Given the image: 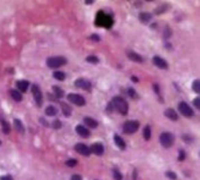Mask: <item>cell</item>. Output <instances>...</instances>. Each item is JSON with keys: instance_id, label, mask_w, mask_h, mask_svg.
<instances>
[{"instance_id": "cell-1", "label": "cell", "mask_w": 200, "mask_h": 180, "mask_svg": "<svg viewBox=\"0 0 200 180\" xmlns=\"http://www.w3.org/2000/svg\"><path fill=\"white\" fill-rule=\"evenodd\" d=\"M113 107L120 113V115H127L129 111V105H128V102L123 97L120 96H116L113 98Z\"/></svg>"}, {"instance_id": "cell-2", "label": "cell", "mask_w": 200, "mask_h": 180, "mask_svg": "<svg viewBox=\"0 0 200 180\" xmlns=\"http://www.w3.org/2000/svg\"><path fill=\"white\" fill-rule=\"evenodd\" d=\"M67 63V59L63 56H53V57H48L47 59V66L52 69L59 68L61 66H65Z\"/></svg>"}, {"instance_id": "cell-3", "label": "cell", "mask_w": 200, "mask_h": 180, "mask_svg": "<svg viewBox=\"0 0 200 180\" xmlns=\"http://www.w3.org/2000/svg\"><path fill=\"white\" fill-rule=\"evenodd\" d=\"M159 140H160V144H161L163 146L169 149V147H171L173 145L174 137H173V134H170V132H163V134H160Z\"/></svg>"}, {"instance_id": "cell-4", "label": "cell", "mask_w": 200, "mask_h": 180, "mask_svg": "<svg viewBox=\"0 0 200 180\" xmlns=\"http://www.w3.org/2000/svg\"><path fill=\"white\" fill-rule=\"evenodd\" d=\"M138 127H139V123L137 120H128L123 125V131L128 134H131L136 132L138 130Z\"/></svg>"}, {"instance_id": "cell-5", "label": "cell", "mask_w": 200, "mask_h": 180, "mask_svg": "<svg viewBox=\"0 0 200 180\" xmlns=\"http://www.w3.org/2000/svg\"><path fill=\"white\" fill-rule=\"evenodd\" d=\"M67 98H68V101H69L70 103L76 104V105H79V107L86 105V100H84L81 95H79V94H69Z\"/></svg>"}, {"instance_id": "cell-6", "label": "cell", "mask_w": 200, "mask_h": 180, "mask_svg": "<svg viewBox=\"0 0 200 180\" xmlns=\"http://www.w3.org/2000/svg\"><path fill=\"white\" fill-rule=\"evenodd\" d=\"M178 109H179L180 113L183 116H185V117H192L194 115L193 110L191 109V107L187 104L186 102H180L178 104Z\"/></svg>"}, {"instance_id": "cell-7", "label": "cell", "mask_w": 200, "mask_h": 180, "mask_svg": "<svg viewBox=\"0 0 200 180\" xmlns=\"http://www.w3.org/2000/svg\"><path fill=\"white\" fill-rule=\"evenodd\" d=\"M32 95H33L34 100H35V103L38 107H41L42 105V93H41L40 88L38 87L36 84H33L32 86Z\"/></svg>"}, {"instance_id": "cell-8", "label": "cell", "mask_w": 200, "mask_h": 180, "mask_svg": "<svg viewBox=\"0 0 200 180\" xmlns=\"http://www.w3.org/2000/svg\"><path fill=\"white\" fill-rule=\"evenodd\" d=\"M75 86L77 88L83 89V90H88V91H90V89H91V83H90L89 81L84 80V79H79V80H76L75 81Z\"/></svg>"}, {"instance_id": "cell-9", "label": "cell", "mask_w": 200, "mask_h": 180, "mask_svg": "<svg viewBox=\"0 0 200 180\" xmlns=\"http://www.w3.org/2000/svg\"><path fill=\"white\" fill-rule=\"evenodd\" d=\"M89 149H90V152L96 154V156H102V154L104 153V146L101 143H95Z\"/></svg>"}, {"instance_id": "cell-10", "label": "cell", "mask_w": 200, "mask_h": 180, "mask_svg": "<svg viewBox=\"0 0 200 180\" xmlns=\"http://www.w3.org/2000/svg\"><path fill=\"white\" fill-rule=\"evenodd\" d=\"M75 150H76V152H79V153L82 154V156H84V157H87V156H89V154L91 153V152H90V149H89L87 145L82 144V143L76 144V145H75Z\"/></svg>"}, {"instance_id": "cell-11", "label": "cell", "mask_w": 200, "mask_h": 180, "mask_svg": "<svg viewBox=\"0 0 200 180\" xmlns=\"http://www.w3.org/2000/svg\"><path fill=\"white\" fill-rule=\"evenodd\" d=\"M154 63L156 67H158L159 69H167V62L165 60H163L160 56H154Z\"/></svg>"}, {"instance_id": "cell-12", "label": "cell", "mask_w": 200, "mask_h": 180, "mask_svg": "<svg viewBox=\"0 0 200 180\" xmlns=\"http://www.w3.org/2000/svg\"><path fill=\"white\" fill-rule=\"evenodd\" d=\"M75 130H76L77 134H80L81 137H83V138H88V137L90 136V132H89V130H88L87 127H82V125H77Z\"/></svg>"}, {"instance_id": "cell-13", "label": "cell", "mask_w": 200, "mask_h": 180, "mask_svg": "<svg viewBox=\"0 0 200 180\" xmlns=\"http://www.w3.org/2000/svg\"><path fill=\"white\" fill-rule=\"evenodd\" d=\"M113 140H115L116 146H118L120 150H125L127 144H125V141L123 140V138H122L120 136H118V134H115V136H113Z\"/></svg>"}, {"instance_id": "cell-14", "label": "cell", "mask_w": 200, "mask_h": 180, "mask_svg": "<svg viewBox=\"0 0 200 180\" xmlns=\"http://www.w3.org/2000/svg\"><path fill=\"white\" fill-rule=\"evenodd\" d=\"M28 86H29V82L25 80H20L17 82V87L20 90V93H25L27 89H28Z\"/></svg>"}, {"instance_id": "cell-15", "label": "cell", "mask_w": 200, "mask_h": 180, "mask_svg": "<svg viewBox=\"0 0 200 180\" xmlns=\"http://www.w3.org/2000/svg\"><path fill=\"white\" fill-rule=\"evenodd\" d=\"M152 19V15L150 13H146V12H142L139 14V20L142 24H147L150 22V20Z\"/></svg>"}, {"instance_id": "cell-16", "label": "cell", "mask_w": 200, "mask_h": 180, "mask_svg": "<svg viewBox=\"0 0 200 180\" xmlns=\"http://www.w3.org/2000/svg\"><path fill=\"white\" fill-rule=\"evenodd\" d=\"M165 116L171 120L178 119V115H177V112L174 111L173 109H166V110H165Z\"/></svg>"}, {"instance_id": "cell-17", "label": "cell", "mask_w": 200, "mask_h": 180, "mask_svg": "<svg viewBox=\"0 0 200 180\" xmlns=\"http://www.w3.org/2000/svg\"><path fill=\"white\" fill-rule=\"evenodd\" d=\"M128 57L130 59L131 61H135V62H138V63H140V62H143V59H142V56H140L139 54L137 53H133V52H129L128 53Z\"/></svg>"}, {"instance_id": "cell-18", "label": "cell", "mask_w": 200, "mask_h": 180, "mask_svg": "<svg viewBox=\"0 0 200 180\" xmlns=\"http://www.w3.org/2000/svg\"><path fill=\"white\" fill-rule=\"evenodd\" d=\"M60 105H61V108H62V112H63V115H65L66 117H68V116H70V115H72V108L69 107L67 103H65V102H61Z\"/></svg>"}, {"instance_id": "cell-19", "label": "cell", "mask_w": 200, "mask_h": 180, "mask_svg": "<svg viewBox=\"0 0 200 180\" xmlns=\"http://www.w3.org/2000/svg\"><path fill=\"white\" fill-rule=\"evenodd\" d=\"M84 123H86L89 127H91V129H95V127H97V125H98L97 120L93 119V118H90V117H86V118H84Z\"/></svg>"}, {"instance_id": "cell-20", "label": "cell", "mask_w": 200, "mask_h": 180, "mask_svg": "<svg viewBox=\"0 0 200 180\" xmlns=\"http://www.w3.org/2000/svg\"><path fill=\"white\" fill-rule=\"evenodd\" d=\"M0 123H1V127H2V131L5 132L6 134H8L11 132V127H9V124L7 123V120L2 119V118H0Z\"/></svg>"}, {"instance_id": "cell-21", "label": "cell", "mask_w": 200, "mask_h": 180, "mask_svg": "<svg viewBox=\"0 0 200 180\" xmlns=\"http://www.w3.org/2000/svg\"><path fill=\"white\" fill-rule=\"evenodd\" d=\"M9 94H11V97H12L14 101H17V102H20V101L22 100V95H21V93L20 91H18V90H11Z\"/></svg>"}, {"instance_id": "cell-22", "label": "cell", "mask_w": 200, "mask_h": 180, "mask_svg": "<svg viewBox=\"0 0 200 180\" xmlns=\"http://www.w3.org/2000/svg\"><path fill=\"white\" fill-rule=\"evenodd\" d=\"M14 127L17 129V131L18 132H20V134H24L25 132V127L22 125V122L20 119H14Z\"/></svg>"}, {"instance_id": "cell-23", "label": "cell", "mask_w": 200, "mask_h": 180, "mask_svg": "<svg viewBox=\"0 0 200 180\" xmlns=\"http://www.w3.org/2000/svg\"><path fill=\"white\" fill-rule=\"evenodd\" d=\"M46 115L47 116H55V115H57V109L53 105H49L46 108Z\"/></svg>"}, {"instance_id": "cell-24", "label": "cell", "mask_w": 200, "mask_h": 180, "mask_svg": "<svg viewBox=\"0 0 200 180\" xmlns=\"http://www.w3.org/2000/svg\"><path fill=\"white\" fill-rule=\"evenodd\" d=\"M143 137H144V139L145 140H149L151 138V127L146 125V127H144V131H143Z\"/></svg>"}, {"instance_id": "cell-25", "label": "cell", "mask_w": 200, "mask_h": 180, "mask_svg": "<svg viewBox=\"0 0 200 180\" xmlns=\"http://www.w3.org/2000/svg\"><path fill=\"white\" fill-rule=\"evenodd\" d=\"M53 91H54V95L56 96V97H59V98H61V97H63L65 96V91L61 89V88L59 87H53Z\"/></svg>"}, {"instance_id": "cell-26", "label": "cell", "mask_w": 200, "mask_h": 180, "mask_svg": "<svg viewBox=\"0 0 200 180\" xmlns=\"http://www.w3.org/2000/svg\"><path fill=\"white\" fill-rule=\"evenodd\" d=\"M54 79L57 81H63L65 79H66V74L63 73V72H55V73L53 74Z\"/></svg>"}, {"instance_id": "cell-27", "label": "cell", "mask_w": 200, "mask_h": 180, "mask_svg": "<svg viewBox=\"0 0 200 180\" xmlns=\"http://www.w3.org/2000/svg\"><path fill=\"white\" fill-rule=\"evenodd\" d=\"M113 178H115V180H122V179H123V175L120 174V172L117 170V168H113Z\"/></svg>"}, {"instance_id": "cell-28", "label": "cell", "mask_w": 200, "mask_h": 180, "mask_svg": "<svg viewBox=\"0 0 200 180\" xmlns=\"http://www.w3.org/2000/svg\"><path fill=\"white\" fill-rule=\"evenodd\" d=\"M192 88H193L194 93L200 94V81H199V80H195V81H194Z\"/></svg>"}, {"instance_id": "cell-29", "label": "cell", "mask_w": 200, "mask_h": 180, "mask_svg": "<svg viewBox=\"0 0 200 180\" xmlns=\"http://www.w3.org/2000/svg\"><path fill=\"white\" fill-rule=\"evenodd\" d=\"M87 62H90V63H98L100 60H98V57L97 56H94V55H90V56H88L87 59H86Z\"/></svg>"}, {"instance_id": "cell-30", "label": "cell", "mask_w": 200, "mask_h": 180, "mask_svg": "<svg viewBox=\"0 0 200 180\" xmlns=\"http://www.w3.org/2000/svg\"><path fill=\"white\" fill-rule=\"evenodd\" d=\"M166 177L169 178V179H171V180H176V179H177V174L174 173V172H172V171H167V172H166Z\"/></svg>"}, {"instance_id": "cell-31", "label": "cell", "mask_w": 200, "mask_h": 180, "mask_svg": "<svg viewBox=\"0 0 200 180\" xmlns=\"http://www.w3.org/2000/svg\"><path fill=\"white\" fill-rule=\"evenodd\" d=\"M76 164H77V160L76 159H68L66 161V165L67 166H75V165H76Z\"/></svg>"}, {"instance_id": "cell-32", "label": "cell", "mask_w": 200, "mask_h": 180, "mask_svg": "<svg viewBox=\"0 0 200 180\" xmlns=\"http://www.w3.org/2000/svg\"><path fill=\"white\" fill-rule=\"evenodd\" d=\"M128 93H129V95H130V97H131V98H137V97H138V96H137V93L133 90L132 88L128 89Z\"/></svg>"}, {"instance_id": "cell-33", "label": "cell", "mask_w": 200, "mask_h": 180, "mask_svg": "<svg viewBox=\"0 0 200 180\" xmlns=\"http://www.w3.org/2000/svg\"><path fill=\"white\" fill-rule=\"evenodd\" d=\"M52 127H54V129H60L61 127H62V124H61V122L60 120H54L53 123H52Z\"/></svg>"}, {"instance_id": "cell-34", "label": "cell", "mask_w": 200, "mask_h": 180, "mask_svg": "<svg viewBox=\"0 0 200 180\" xmlns=\"http://www.w3.org/2000/svg\"><path fill=\"white\" fill-rule=\"evenodd\" d=\"M185 159V151L184 150H179V157H178V160L179 161H183Z\"/></svg>"}, {"instance_id": "cell-35", "label": "cell", "mask_w": 200, "mask_h": 180, "mask_svg": "<svg viewBox=\"0 0 200 180\" xmlns=\"http://www.w3.org/2000/svg\"><path fill=\"white\" fill-rule=\"evenodd\" d=\"M183 139L185 140L186 143H192L193 138H192V137H188V136H186V134H185V136H183Z\"/></svg>"}, {"instance_id": "cell-36", "label": "cell", "mask_w": 200, "mask_h": 180, "mask_svg": "<svg viewBox=\"0 0 200 180\" xmlns=\"http://www.w3.org/2000/svg\"><path fill=\"white\" fill-rule=\"evenodd\" d=\"M194 107L197 108V109H199L200 108V98L199 97H197V98L194 100Z\"/></svg>"}, {"instance_id": "cell-37", "label": "cell", "mask_w": 200, "mask_h": 180, "mask_svg": "<svg viewBox=\"0 0 200 180\" xmlns=\"http://www.w3.org/2000/svg\"><path fill=\"white\" fill-rule=\"evenodd\" d=\"M70 180H82V178H81V175H79V174H74Z\"/></svg>"}, {"instance_id": "cell-38", "label": "cell", "mask_w": 200, "mask_h": 180, "mask_svg": "<svg viewBox=\"0 0 200 180\" xmlns=\"http://www.w3.org/2000/svg\"><path fill=\"white\" fill-rule=\"evenodd\" d=\"M0 180H13V178L11 175H4V177L0 178Z\"/></svg>"}, {"instance_id": "cell-39", "label": "cell", "mask_w": 200, "mask_h": 180, "mask_svg": "<svg viewBox=\"0 0 200 180\" xmlns=\"http://www.w3.org/2000/svg\"><path fill=\"white\" fill-rule=\"evenodd\" d=\"M90 38H91V40H94V41H100V36H98V35H91Z\"/></svg>"}, {"instance_id": "cell-40", "label": "cell", "mask_w": 200, "mask_h": 180, "mask_svg": "<svg viewBox=\"0 0 200 180\" xmlns=\"http://www.w3.org/2000/svg\"><path fill=\"white\" fill-rule=\"evenodd\" d=\"M93 1H94V0H87V1H86V4H93Z\"/></svg>"}, {"instance_id": "cell-41", "label": "cell", "mask_w": 200, "mask_h": 180, "mask_svg": "<svg viewBox=\"0 0 200 180\" xmlns=\"http://www.w3.org/2000/svg\"><path fill=\"white\" fill-rule=\"evenodd\" d=\"M131 80H132V81H135V82H137V81H138V79H137V77H132V79H131Z\"/></svg>"}, {"instance_id": "cell-42", "label": "cell", "mask_w": 200, "mask_h": 180, "mask_svg": "<svg viewBox=\"0 0 200 180\" xmlns=\"http://www.w3.org/2000/svg\"><path fill=\"white\" fill-rule=\"evenodd\" d=\"M0 145H1V141H0Z\"/></svg>"}]
</instances>
